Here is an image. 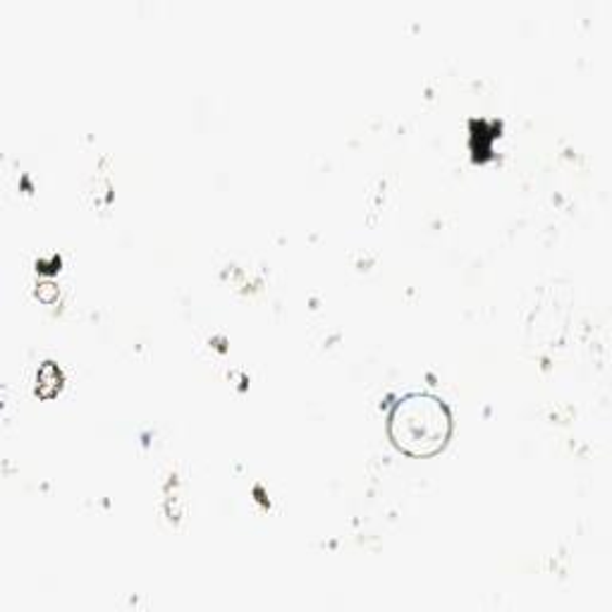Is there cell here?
<instances>
[{
    "label": "cell",
    "mask_w": 612,
    "mask_h": 612,
    "mask_svg": "<svg viewBox=\"0 0 612 612\" xmlns=\"http://www.w3.org/2000/svg\"><path fill=\"white\" fill-rule=\"evenodd\" d=\"M61 381H63V373H61V371H58V367L53 369L51 379H46V373H43V371H39V387H37V391L41 393V391H43V385H51V391L55 393V391H58V387H61Z\"/></svg>",
    "instance_id": "cell-2"
},
{
    "label": "cell",
    "mask_w": 612,
    "mask_h": 612,
    "mask_svg": "<svg viewBox=\"0 0 612 612\" xmlns=\"http://www.w3.org/2000/svg\"><path fill=\"white\" fill-rule=\"evenodd\" d=\"M387 433L397 450L411 457L438 455L452 435V415L443 399L429 393H411L395 403Z\"/></svg>",
    "instance_id": "cell-1"
}]
</instances>
